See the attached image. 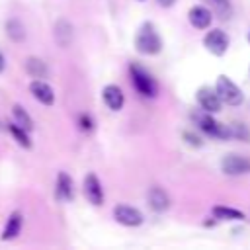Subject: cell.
<instances>
[{
    "label": "cell",
    "instance_id": "484cf974",
    "mask_svg": "<svg viewBox=\"0 0 250 250\" xmlns=\"http://www.w3.org/2000/svg\"><path fill=\"white\" fill-rule=\"evenodd\" d=\"M158 4H160L162 8H170V6L176 4V0H158Z\"/></svg>",
    "mask_w": 250,
    "mask_h": 250
},
{
    "label": "cell",
    "instance_id": "8fae6325",
    "mask_svg": "<svg viewBox=\"0 0 250 250\" xmlns=\"http://www.w3.org/2000/svg\"><path fill=\"white\" fill-rule=\"evenodd\" d=\"M102 100L111 111H121L125 105V94L117 84H107L102 90Z\"/></svg>",
    "mask_w": 250,
    "mask_h": 250
},
{
    "label": "cell",
    "instance_id": "4fadbf2b",
    "mask_svg": "<svg viewBox=\"0 0 250 250\" xmlns=\"http://www.w3.org/2000/svg\"><path fill=\"white\" fill-rule=\"evenodd\" d=\"M146 201H148V207L152 211H156V213H164L170 207V195H168V191L162 189V188H158V186H154V188L148 189Z\"/></svg>",
    "mask_w": 250,
    "mask_h": 250
},
{
    "label": "cell",
    "instance_id": "3957f363",
    "mask_svg": "<svg viewBox=\"0 0 250 250\" xmlns=\"http://www.w3.org/2000/svg\"><path fill=\"white\" fill-rule=\"evenodd\" d=\"M129 76H131V84L133 88L143 96V98H156L158 94V84L152 78V74L143 68L139 62H131L129 64Z\"/></svg>",
    "mask_w": 250,
    "mask_h": 250
},
{
    "label": "cell",
    "instance_id": "2e32d148",
    "mask_svg": "<svg viewBox=\"0 0 250 250\" xmlns=\"http://www.w3.org/2000/svg\"><path fill=\"white\" fill-rule=\"evenodd\" d=\"M211 215L217 219V221H244L246 215L234 207H227V205H215L211 209Z\"/></svg>",
    "mask_w": 250,
    "mask_h": 250
},
{
    "label": "cell",
    "instance_id": "277c9868",
    "mask_svg": "<svg viewBox=\"0 0 250 250\" xmlns=\"http://www.w3.org/2000/svg\"><path fill=\"white\" fill-rule=\"evenodd\" d=\"M215 90L219 94V98L223 100V104L227 105H240L244 102V94L242 90L227 76V74H219L215 80Z\"/></svg>",
    "mask_w": 250,
    "mask_h": 250
},
{
    "label": "cell",
    "instance_id": "7c38bea8",
    "mask_svg": "<svg viewBox=\"0 0 250 250\" xmlns=\"http://www.w3.org/2000/svg\"><path fill=\"white\" fill-rule=\"evenodd\" d=\"M29 92H31V96H33L39 104H43V105H53V104H55V90H53L45 80H41V78H35V80L29 84Z\"/></svg>",
    "mask_w": 250,
    "mask_h": 250
},
{
    "label": "cell",
    "instance_id": "52a82bcc",
    "mask_svg": "<svg viewBox=\"0 0 250 250\" xmlns=\"http://www.w3.org/2000/svg\"><path fill=\"white\" fill-rule=\"evenodd\" d=\"M82 191H84V197L88 199L90 205H94V207L104 205V199H105L104 188H102V182L98 180V176L94 172L86 174V178L82 182Z\"/></svg>",
    "mask_w": 250,
    "mask_h": 250
},
{
    "label": "cell",
    "instance_id": "f1b7e54d",
    "mask_svg": "<svg viewBox=\"0 0 250 250\" xmlns=\"http://www.w3.org/2000/svg\"><path fill=\"white\" fill-rule=\"evenodd\" d=\"M139 2H143V0H139Z\"/></svg>",
    "mask_w": 250,
    "mask_h": 250
},
{
    "label": "cell",
    "instance_id": "d4e9b609",
    "mask_svg": "<svg viewBox=\"0 0 250 250\" xmlns=\"http://www.w3.org/2000/svg\"><path fill=\"white\" fill-rule=\"evenodd\" d=\"M182 137H184V141H186L189 146H193V148H199V146L203 145L201 137H197V135H195V133H191V131H184V133H182Z\"/></svg>",
    "mask_w": 250,
    "mask_h": 250
},
{
    "label": "cell",
    "instance_id": "ffe728a7",
    "mask_svg": "<svg viewBox=\"0 0 250 250\" xmlns=\"http://www.w3.org/2000/svg\"><path fill=\"white\" fill-rule=\"evenodd\" d=\"M6 35H8L14 43L23 41V39H25V27H23V23H21L20 20H16V18L8 20V21H6Z\"/></svg>",
    "mask_w": 250,
    "mask_h": 250
},
{
    "label": "cell",
    "instance_id": "83f0119b",
    "mask_svg": "<svg viewBox=\"0 0 250 250\" xmlns=\"http://www.w3.org/2000/svg\"><path fill=\"white\" fill-rule=\"evenodd\" d=\"M248 41H250V31H248Z\"/></svg>",
    "mask_w": 250,
    "mask_h": 250
},
{
    "label": "cell",
    "instance_id": "6da1fadb",
    "mask_svg": "<svg viewBox=\"0 0 250 250\" xmlns=\"http://www.w3.org/2000/svg\"><path fill=\"white\" fill-rule=\"evenodd\" d=\"M213 115H215V113H209V111H205V109L199 107V109H193V111L189 113V119H191V123H193L199 131H203L205 135H209V137H213V139H219V141L230 139V129H229V125L217 121Z\"/></svg>",
    "mask_w": 250,
    "mask_h": 250
},
{
    "label": "cell",
    "instance_id": "5b68a950",
    "mask_svg": "<svg viewBox=\"0 0 250 250\" xmlns=\"http://www.w3.org/2000/svg\"><path fill=\"white\" fill-rule=\"evenodd\" d=\"M221 170L227 176H244V174H250V156L236 154V152L225 154L221 158Z\"/></svg>",
    "mask_w": 250,
    "mask_h": 250
},
{
    "label": "cell",
    "instance_id": "e0dca14e",
    "mask_svg": "<svg viewBox=\"0 0 250 250\" xmlns=\"http://www.w3.org/2000/svg\"><path fill=\"white\" fill-rule=\"evenodd\" d=\"M23 66H25V72L31 76V78H47V74H49V68H47V64L41 61V59H37V57H27L25 59V62H23Z\"/></svg>",
    "mask_w": 250,
    "mask_h": 250
},
{
    "label": "cell",
    "instance_id": "5bb4252c",
    "mask_svg": "<svg viewBox=\"0 0 250 250\" xmlns=\"http://www.w3.org/2000/svg\"><path fill=\"white\" fill-rule=\"evenodd\" d=\"M55 195L59 201H72L74 188H72V178L66 172H59L57 182H55Z\"/></svg>",
    "mask_w": 250,
    "mask_h": 250
},
{
    "label": "cell",
    "instance_id": "603a6c76",
    "mask_svg": "<svg viewBox=\"0 0 250 250\" xmlns=\"http://www.w3.org/2000/svg\"><path fill=\"white\" fill-rule=\"evenodd\" d=\"M209 4H211V10L219 16V18H229L230 16V12H232V8H230V0H207Z\"/></svg>",
    "mask_w": 250,
    "mask_h": 250
},
{
    "label": "cell",
    "instance_id": "4316f807",
    "mask_svg": "<svg viewBox=\"0 0 250 250\" xmlns=\"http://www.w3.org/2000/svg\"><path fill=\"white\" fill-rule=\"evenodd\" d=\"M4 68H6V59H4V55L0 51V72H4Z\"/></svg>",
    "mask_w": 250,
    "mask_h": 250
},
{
    "label": "cell",
    "instance_id": "9a60e30c",
    "mask_svg": "<svg viewBox=\"0 0 250 250\" xmlns=\"http://www.w3.org/2000/svg\"><path fill=\"white\" fill-rule=\"evenodd\" d=\"M21 227H23V215L20 211H12L10 217H8V221H6V225H4V230H2V236L0 238L2 240H14L20 234Z\"/></svg>",
    "mask_w": 250,
    "mask_h": 250
},
{
    "label": "cell",
    "instance_id": "44dd1931",
    "mask_svg": "<svg viewBox=\"0 0 250 250\" xmlns=\"http://www.w3.org/2000/svg\"><path fill=\"white\" fill-rule=\"evenodd\" d=\"M12 113H14V121H16L18 125H21L23 129H27L29 133L33 131V119H31V115H29L21 105L16 104V105L12 107Z\"/></svg>",
    "mask_w": 250,
    "mask_h": 250
},
{
    "label": "cell",
    "instance_id": "8992f818",
    "mask_svg": "<svg viewBox=\"0 0 250 250\" xmlns=\"http://www.w3.org/2000/svg\"><path fill=\"white\" fill-rule=\"evenodd\" d=\"M203 45H205V49H207L211 55H215V57H223V55H227V51H229L230 39H229V35H227L223 29L213 27V29H209V31L205 33V37H203Z\"/></svg>",
    "mask_w": 250,
    "mask_h": 250
},
{
    "label": "cell",
    "instance_id": "ac0fdd59",
    "mask_svg": "<svg viewBox=\"0 0 250 250\" xmlns=\"http://www.w3.org/2000/svg\"><path fill=\"white\" fill-rule=\"evenodd\" d=\"M6 129H8V133L16 139V143H18L20 146H23V148H31V137H29V131H27V129H23L21 125H18L16 121L8 123Z\"/></svg>",
    "mask_w": 250,
    "mask_h": 250
},
{
    "label": "cell",
    "instance_id": "cb8c5ba5",
    "mask_svg": "<svg viewBox=\"0 0 250 250\" xmlns=\"http://www.w3.org/2000/svg\"><path fill=\"white\" fill-rule=\"evenodd\" d=\"M78 127H80V131L90 133V131L94 129V119H92L88 113H80V115H78Z\"/></svg>",
    "mask_w": 250,
    "mask_h": 250
},
{
    "label": "cell",
    "instance_id": "30bf717a",
    "mask_svg": "<svg viewBox=\"0 0 250 250\" xmlns=\"http://www.w3.org/2000/svg\"><path fill=\"white\" fill-rule=\"evenodd\" d=\"M188 20H189L191 27H195V29H209L211 21H213V10H209L203 4H195L189 8Z\"/></svg>",
    "mask_w": 250,
    "mask_h": 250
},
{
    "label": "cell",
    "instance_id": "9c48e42d",
    "mask_svg": "<svg viewBox=\"0 0 250 250\" xmlns=\"http://www.w3.org/2000/svg\"><path fill=\"white\" fill-rule=\"evenodd\" d=\"M195 100H197V105L209 113H219L221 107H223V100L219 98L217 90L215 88H209V86H201L197 92H195Z\"/></svg>",
    "mask_w": 250,
    "mask_h": 250
},
{
    "label": "cell",
    "instance_id": "d6986e66",
    "mask_svg": "<svg viewBox=\"0 0 250 250\" xmlns=\"http://www.w3.org/2000/svg\"><path fill=\"white\" fill-rule=\"evenodd\" d=\"M55 39L61 47H68V43L72 41V25L66 20H59L55 23Z\"/></svg>",
    "mask_w": 250,
    "mask_h": 250
},
{
    "label": "cell",
    "instance_id": "7a4b0ae2",
    "mask_svg": "<svg viewBox=\"0 0 250 250\" xmlns=\"http://www.w3.org/2000/svg\"><path fill=\"white\" fill-rule=\"evenodd\" d=\"M135 49L141 55H158L162 51V37L150 21H145L135 33Z\"/></svg>",
    "mask_w": 250,
    "mask_h": 250
},
{
    "label": "cell",
    "instance_id": "7402d4cb",
    "mask_svg": "<svg viewBox=\"0 0 250 250\" xmlns=\"http://www.w3.org/2000/svg\"><path fill=\"white\" fill-rule=\"evenodd\" d=\"M229 129H230V139L250 143V127L246 123L234 121V123H229Z\"/></svg>",
    "mask_w": 250,
    "mask_h": 250
},
{
    "label": "cell",
    "instance_id": "ba28073f",
    "mask_svg": "<svg viewBox=\"0 0 250 250\" xmlns=\"http://www.w3.org/2000/svg\"><path fill=\"white\" fill-rule=\"evenodd\" d=\"M113 219H115L119 225H123V227H139V225H143V221H145L143 213H141L137 207L127 205V203H117V205L113 207Z\"/></svg>",
    "mask_w": 250,
    "mask_h": 250
}]
</instances>
